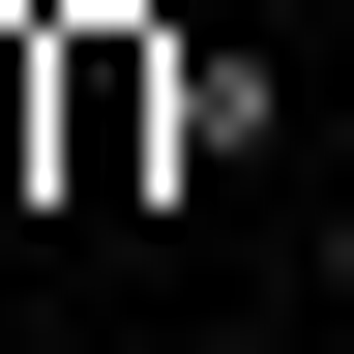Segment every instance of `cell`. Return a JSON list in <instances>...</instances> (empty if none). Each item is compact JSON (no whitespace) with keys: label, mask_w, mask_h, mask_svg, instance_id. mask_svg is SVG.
<instances>
[{"label":"cell","mask_w":354,"mask_h":354,"mask_svg":"<svg viewBox=\"0 0 354 354\" xmlns=\"http://www.w3.org/2000/svg\"><path fill=\"white\" fill-rule=\"evenodd\" d=\"M325 325H354V207H325Z\"/></svg>","instance_id":"obj_3"},{"label":"cell","mask_w":354,"mask_h":354,"mask_svg":"<svg viewBox=\"0 0 354 354\" xmlns=\"http://www.w3.org/2000/svg\"><path fill=\"white\" fill-rule=\"evenodd\" d=\"M59 148H88V177L177 148V59H148V30H59Z\"/></svg>","instance_id":"obj_2"},{"label":"cell","mask_w":354,"mask_h":354,"mask_svg":"<svg viewBox=\"0 0 354 354\" xmlns=\"http://www.w3.org/2000/svg\"><path fill=\"white\" fill-rule=\"evenodd\" d=\"M295 148V59H236V30H177V177H266Z\"/></svg>","instance_id":"obj_1"}]
</instances>
